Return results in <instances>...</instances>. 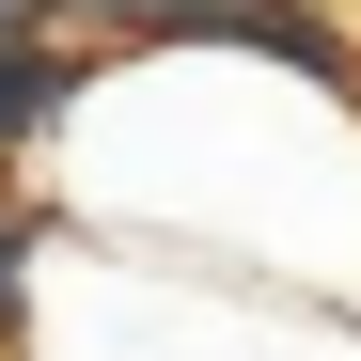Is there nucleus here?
Here are the masks:
<instances>
[{
  "label": "nucleus",
  "instance_id": "2",
  "mask_svg": "<svg viewBox=\"0 0 361 361\" xmlns=\"http://www.w3.org/2000/svg\"><path fill=\"white\" fill-rule=\"evenodd\" d=\"M110 47H63V32H0V173H47V142L79 126Z\"/></svg>",
  "mask_w": 361,
  "mask_h": 361
},
{
  "label": "nucleus",
  "instance_id": "3",
  "mask_svg": "<svg viewBox=\"0 0 361 361\" xmlns=\"http://www.w3.org/2000/svg\"><path fill=\"white\" fill-rule=\"evenodd\" d=\"M47 252H63V204H47L32 173H0V361H16L32 314H47Z\"/></svg>",
  "mask_w": 361,
  "mask_h": 361
},
{
  "label": "nucleus",
  "instance_id": "1",
  "mask_svg": "<svg viewBox=\"0 0 361 361\" xmlns=\"http://www.w3.org/2000/svg\"><path fill=\"white\" fill-rule=\"evenodd\" d=\"M47 157L79 173V189H47L79 235L361 314V110H330L314 79L220 63V47H126V63H94L79 126Z\"/></svg>",
  "mask_w": 361,
  "mask_h": 361
},
{
  "label": "nucleus",
  "instance_id": "4",
  "mask_svg": "<svg viewBox=\"0 0 361 361\" xmlns=\"http://www.w3.org/2000/svg\"><path fill=\"white\" fill-rule=\"evenodd\" d=\"M0 32H47V16H32V0H0Z\"/></svg>",
  "mask_w": 361,
  "mask_h": 361
}]
</instances>
